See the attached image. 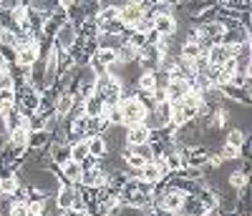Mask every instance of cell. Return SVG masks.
Listing matches in <instances>:
<instances>
[{"label":"cell","mask_w":252,"mask_h":216,"mask_svg":"<svg viewBox=\"0 0 252 216\" xmlns=\"http://www.w3.org/2000/svg\"><path fill=\"white\" fill-rule=\"evenodd\" d=\"M119 108H121V116H124V126H134V123H144L146 118V108L139 98H129V101H119Z\"/></svg>","instance_id":"6da1fadb"},{"label":"cell","mask_w":252,"mask_h":216,"mask_svg":"<svg viewBox=\"0 0 252 216\" xmlns=\"http://www.w3.org/2000/svg\"><path fill=\"white\" fill-rule=\"evenodd\" d=\"M78 43V28L73 23H66V26H61L53 35V46L61 48V51H71L73 46Z\"/></svg>","instance_id":"7a4b0ae2"},{"label":"cell","mask_w":252,"mask_h":216,"mask_svg":"<svg viewBox=\"0 0 252 216\" xmlns=\"http://www.w3.org/2000/svg\"><path fill=\"white\" fill-rule=\"evenodd\" d=\"M189 91H192V85H189V81H184L182 76H177V73H172V78H169V83H166V101H182Z\"/></svg>","instance_id":"3957f363"},{"label":"cell","mask_w":252,"mask_h":216,"mask_svg":"<svg viewBox=\"0 0 252 216\" xmlns=\"http://www.w3.org/2000/svg\"><path fill=\"white\" fill-rule=\"evenodd\" d=\"M152 23H154V30L159 35H174L179 30V23L174 13H164V15H152Z\"/></svg>","instance_id":"277c9868"},{"label":"cell","mask_w":252,"mask_h":216,"mask_svg":"<svg viewBox=\"0 0 252 216\" xmlns=\"http://www.w3.org/2000/svg\"><path fill=\"white\" fill-rule=\"evenodd\" d=\"M106 176L109 174H103V171L96 166V168H81V176H78V184L76 186H101V184H106Z\"/></svg>","instance_id":"5b68a950"},{"label":"cell","mask_w":252,"mask_h":216,"mask_svg":"<svg viewBox=\"0 0 252 216\" xmlns=\"http://www.w3.org/2000/svg\"><path fill=\"white\" fill-rule=\"evenodd\" d=\"M126 143H129V146H141V143H149V126H146V123H134V126H126Z\"/></svg>","instance_id":"8992f818"},{"label":"cell","mask_w":252,"mask_h":216,"mask_svg":"<svg viewBox=\"0 0 252 216\" xmlns=\"http://www.w3.org/2000/svg\"><path fill=\"white\" fill-rule=\"evenodd\" d=\"M46 151H48V156H51V163L53 166H63L66 161H71V148L66 146V143H56V141H51L48 146H46Z\"/></svg>","instance_id":"52a82bcc"},{"label":"cell","mask_w":252,"mask_h":216,"mask_svg":"<svg viewBox=\"0 0 252 216\" xmlns=\"http://www.w3.org/2000/svg\"><path fill=\"white\" fill-rule=\"evenodd\" d=\"M141 15H144V8H139V5L134 3V0H129L126 5H121V8H119V20H121V23H124L126 28H131Z\"/></svg>","instance_id":"ba28073f"},{"label":"cell","mask_w":252,"mask_h":216,"mask_svg":"<svg viewBox=\"0 0 252 216\" xmlns=\"http://www.w3.org/2000/svg\"><path fill=\"white\" fill-rule=\"evenodd\" d=\"M18 55H15V66H23V68H31L33 63L38 60L40 51H38V43H31V46H23V48H15Z\"/></svg>","instance_id":"9c48e42d"},{"label":"cell","mask_w":252,"mask_h":216,"mask_svg":"<svg viewBox=\"0 0 252 216\" xmlns=\"http://www.w3.org/2000/svg\"><path fill=\"white\" fill-rule=\"evenodd\" d=\"M220 91H222L224 101H232V103H240V106H250V103H252V96H250L247 91L237 88V85H232V83H227V85H222Z\"/></svg>","instance_id":"30bf717a"},{"label":"cell","mask_w":252,"mask_h":216,"mask_svg":"<svg viewBox=\"0 0 252 216\" xmlns=\"http://www.w3.org/2000/svg\"><path fill=\"white\" fill-rule=\"evenodd\" d=\"M76 93L73 91H61V93H56V116H68L71 113V108H73V103H76Z\"/></svg>","instance_id":"8fae6325"},{"label":"cell","mask_w":252,"mask_h":216,"mask_svg":"<svg viewBox=\"0 0 252 216\" xmlns=\"http://www.w3.org/2000/svg\"><path fill=\"white\" fill-rule=\"evenodd\" d=\"M204 211H207V206L199 201V196H184L177 214H179V216H199V214H204Z\"/></svg>","instance_id":"7c38bea8"},{"label":"cell","mask_w":252,"mask_h":216,"mask_svg":"<svg viewBox=\"0 0 252 216\" xmlns=\"http://www.w3.org/2000/svg\"><path fill=\"white\" fill-rule=\"evenodd\" d=\"M51 143V131H46V128H40V131H31L28 134V151H46V146Z\"/></svg>","instance_id":"4fadbf2b"},{"label":"cell","mask_w":252,"mask_h":216,"mask_svg":"<svg viewBox=\"0 0 252 216\" xmlns=\"http://www.w3.org/2000/svg\"><path fill=\"white\" fill-rule=\"evenodd\" d=\"M116 60L119 66H131V63H139V48L131 46V43H121L116 51Z\"/></svg>","instance_id":"5bb4252c"},{"label":"cell","mask_w":252,"mask_h":216,"mask_svg":"<svg viewBox=\"0 0 252 216\" xmlns=\"http://www.w3.org/2000/svg\"><path fill=\"white\" fill-rule=\"evenodd\" d=\"M103 113V98L91 93L89 98H83V116L86 118H98Z\"/></svg>","instance_id":"9a60e30c"},{"label":"cell","mask_w":252,"mask_h":216,"mask_svg":"<svg viewBox=\"0 0 252 216\" xmlns=\"http://www.w3.org/2000/svg\"><path fill=\"white\" fill-rule=\"evenodd\" d=\"M61 186L63 184H78V176H81V163H76V161H66L61 166Z\"/></svg>","instance_id":"2e32d148"},{"label":"cell","mask_w":252,"mask_h":216,"mask_svg":"<svg viewBox=\"0 0 252 216\" xmlns=\"http://www.w3.org/2000/svg\"><path fill=\"white\" fill-rule=\"evenodd\" d=\"M139 179L149 181V184L161 181V179H164V174H161V166H159V163H154V161H146V163L141 166V171H139Z\"/></svg>","instance_id":"e0dca14e"},{"label":"cell","mask_w":252,"mask_h":216,"mask_svg":"<svg viewBox=\"0 0 252 216\" xmlns=\"http://www.w3.org/2000/svg\"><path fill=\"white\" fill-rule=\"evenodd\" d=\"M86 146H89V156H96V159H103L109 154V146L103 141V136H89L86 138Z\"/></svg>","instance_id":"ac0fdd59"},{"label":"cell","mask_w":252,"mask_h":216,"mask_svg":"<svg viewBox=\"0 0 252 216\" xmlns=\"http://www.w3.org/2000/svg\"><path fill=\"white\" fill-rule=\"evenodd\" d=\"M15 106V91L10 85H0V116H5Z\"/></svg>","instance_id":"d6986e66"},{"label":"cell","mask_w":252,"mask_h":216,"mask_svg":"<svg viewBox=\"0 0 252 216\" xmlns=\"http://www.w3.org/2000/svg\"><path fill=\"white\" fill-rule=\"evenodd\" d=\"M98 23H96V18H86L83 23L78 26V38L83 40H89V38H98Z\"/></svg>","instance_id":"ffe728a7"},{"label":"cell","mask_w":252,"mask_h":216,"mask_svg":"<svg viewBox=\"0 0 252 216\" xmlns=\"http://www.w3.org/2000/svg\"><path fill=\"white\" fill-rule=\"evenodd\" d=\"M245 138H247V134H245V128H237V126H229L227 131H224V143H229V146H242L245 143Z\"/></svg>","instance_id":"44dd1931"},{"label":"cell","mask_w":252,"mask_h":216,"mask_svg":"<svg viewBox=\"0 0 252 216\" xmlns=\"http://www.w3.org/2000/svg\"><path fill=\"white\" fill-rule=\"evenodd\" d=\"M18 186H20V181H18V176H15V174L3 176V179H0V196H15Z\"/></svg>","instance_id":"7402d4cb"},{"label":"cell","mask_w":252,"mask_h":216,"mask_svg":"<svg viewBox=\"0 0 252 216\" xmlns=\"http://www.w3.org/2000/svg\"><path fill=\"white\" fill-rule=\"evenodd\" d=\"M136 88H139L141 93H152V91L157 88V78H154V73H139V78H136Z\"/></svg>","instance_id":"603a6c76"},{"label":"cell","mask_w":252,"mask_h":216,"mask_svg":"<svg viewBox=\"0 0 252 216\" xmlns=\"http://www.w3.org/2000/svg\"><path fill=\"white\" fill-rule=\"evenodd\" d=\"M71 148V161H76V163H83L89 159V146H86V141H78V143H73V146H68Z\"/></svg>","instance_id":"cb8c5ba5"},{"label":"cell","mask_w":252,"mask_h":216,"mask_svg":"<svg viewBox=\"0 0 252 216\" xmlns=\"http://www.w3.org/2000/svg\"><path fill=\"white\" fill-rule=\"evenodd\" d=\"M199 53H202V51H199V46H197V43H182V46H179V55H182V58L194 60Z\"/></svg>","instance_id":"d4e9b609"},{"label":"cell","mask_w":252,"mask_h":216,"mask_svg":"<svg viewBox=\"0 0 252 216\" xmlns=\"http://www.w3.org/2000/svg\"><path fill=\"white\" fill-rule=\"evenodd\" d=\"M26 141H28V131H23V128H18V131H10L8 134V143L10 146H26Z\"/></svg>","instance_id":"484cf974"},{"label":"cell","mask_w":252,"mask_h":216,"mask_svg":"<svg viewBox=\"0 0 252 216\" xmlns=\"http://www.w3.org/2000/svg\"><path fill=\"white\" fill-rule=\"evenodd\" d=\"M98 30H101V33H109V35H121V33L126 30V26H124L121 20L116 18V20H111V23H106V26H101Z\"/></svg>","instance_id":"4316f807"},{"label":"cell","mask_w":252,"mask_h":216,"mask_svg":"<svg viewBox=\"0 0 252 216\" xmlns=\"http://www.w3.org/2000/svg\"><path fill=\"white\" fill-rule=\"evenodd\" d=\"M8 216H31V211H28V204H26V201H15V204L10 206Z\"/></svg>","instance_id":"83f0119b"},{"label":"cell","mask_w":252,"mask_h":216,"mask_svg":"<svg viewBox=\"0 0 252 216\" xmlns=\"http://www.w3.org/2000/svg\"><path fill=\"white\" fill-rule=\"evenodd\" d=\"M26 3L23 0H0V10H5V13H15L18 8H23Z\"/></svg>","instance_id":"f1b7e54d"},{"label":"cell","mask_w":252,"mask_h":216,"mask_svg":"<svg viewBox=\"0 0 252 216\" xmlns=\"http://www.w3.org/2000/svg\"><path fill=\"white\" fill-rule=\"evenodd\" d=\"M0 46H15V33L0 30Z\"/></svg>","instance_id":"f546056e"},{"label":"cell","mask_w":252,"mask_h":216,"mask_svg":"<svg viewBox=\"0 0 252 216\" xmlns=\"http://www.w3.org/2000/svg\"><path fill=\"white\" fill-rule=\"evenodd\" d=\"M5 146H8V136H5V134H0V151H3Z\"/></svg>","instance_id":"4dcf8cb0"},{"label":"cell","mask_w":252,"mask_h":216,"mask_svg":"<svg viewBox=\"0 0 252 216\" xmlns=\"http://www.w3.org/2000/svg\"><path fill=\"white\" fill-rule=\"evenodd\" d=\"M157 3H164V5H172V8H174V5L179 3V0H157Z\"/></svg>","instance_id":"1f68e13d"},{"label":"cell","mask_w":252,"mask_h":216,"mask_svg":"<svg viewBox=\"0 0 252 216\" xmlns=\"http://www.w3.org/2000/svg\"><path fill=\"white\" fill-rule=\"evenodd\" d=\"M199 216H207V211H204V214H199Z\"/></svg>","instance_id":"d6a6232c"}]
</instances>
